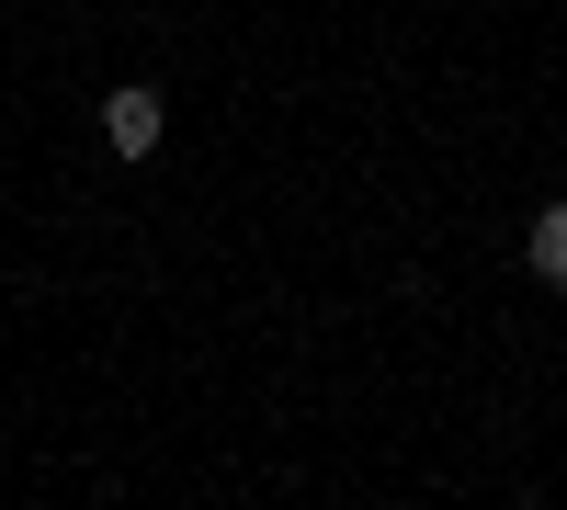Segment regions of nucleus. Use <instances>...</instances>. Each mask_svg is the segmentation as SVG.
<instances>
[{
    "label": "nucleus",
    "instance_id": "f257e3e1",
    "mask_svg": "<svg viewBox=\"0 0 567 510\" xmlns=\"http://www.w3.org/2000/svg\"><path fill=\"white\" fill-rule=\"evenodd\" d=\"M159 136H171V103H159L148 80L103 91V148H114V159H159Z\"/></svg>",
    "mask_w": 567,
    "mask_h": 510
},
{
    "label": "nucleus",
    "instance_id": "f03ea898",
    "mask_svg": "<svg viewBox=\"0 0 567 510\" xmlns=\"http://www.w3.org/2000/svg\"><path fill=\"white\" fill-rule=\"evenodd\" d=\"M523 261H534V284H567V205H545V216H534Z\"/></svg>",
    "mask_w": 567,
    "mask_h": 510
}]
</instances>
